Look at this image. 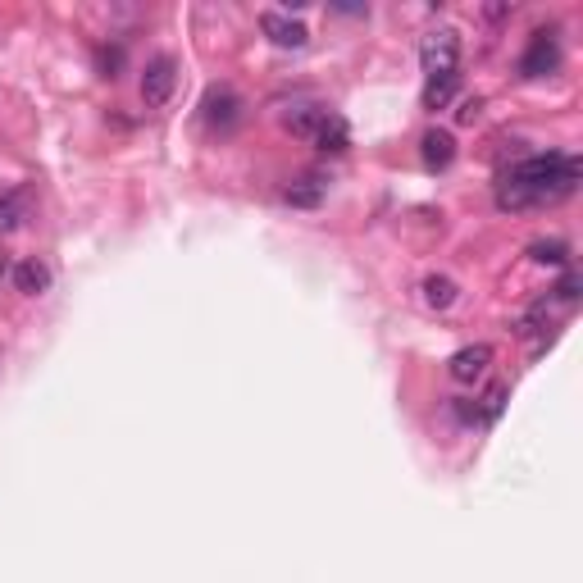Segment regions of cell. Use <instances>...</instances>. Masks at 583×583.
Segmentation results:
<instances>
[{
	"label": "cell",
	"mask_w": 583,
	"mask_h": 583,
	"mask_svg": "<svg viewBox=\"0 0 583 583\" xmlns=\"http://www.w3.org/2000/svg\"><path fill=\"white\" fill-rule=\"evenodd\" d=\"M583 164L570 151H547V155H524L497 178V205L502 210H543L565 196H574Z\"/></svg>",
	"instance_id": "6da1fadb"
},
{
	"label": "cell",
	"mask_w": 583,
	"mask_h": 583,
	"mask_svg": "<svg viewBox=\"0 0 583 583\" xmlns=\"http://www.w3.org/2000/svg\"><path fill=\"white\" fill-rule=\"evenodd\" d=\"M420 64L429 78H442V73H461V32L456 28H433L424 32L420 41Z\"/></svg>",
	"instance_id": "7a4b0ae2"
},
{
	"label": "cell",
	"mask_w": 583,
	"mask_h": 583,
	"mask_svg": "<svg viewBox=\"0 0 583 583\" xmlns=\"http://www.w3.org/2000/svg\"><path fill=\"white\" fill-rule=\"evenodd\" d=\"M556 69H561V41H556L552 28H538L520 55V73L524 78H547V73H556Z\"/></svg>",
	"instance_id": "3957f363"
},
{
	"label": "cell",
	"mask_w": 583,
	"mask_h": 583,
	"mask_svg": "<svg viewBox=\"0 0 583 583\" xmlns=\"http://www.w3.org/2000/svg\"><path fill=\"white\" fill-rule=\"evenodd\" d=\"M174 87H178L174 55H155V60L146 64V73H142V105L146 110H164L169 96H174Z\"/></svg>",
	"instance_id": "277c9868"
},
{
	"label": "cell",
	"mask_w": 583,
	"mask_h": 583,
	"mask_svg": "<svg viewBox=\"0 0 583 583\" xmlns=\"http://www.w3.org/2000/svg\"><path fill=\"white\" fill-rule=\"evenodd\" d=\"M488 365H492V347L488 342H474V347H461L447 360V374H451V383L470 388V383H479L488 374Z\"/></svg>",
	"instance_id": "5b68a950"
},
{
	"label": "cell",
	"mask_w": 583,
	"mask_h": 583,
	"mask_svg": "<svg viewBox=\"0 0 583 583\" xmlns=\"http://www.w3.org/2000/svg\"><path fill=\"white\" fill-rule=\"evenodd\" d=\"M328 114H333V110H324V105L297 101V105H287V110H283V128H287L292 137H301V142L315 146V137H319V128H324Z\"/></svg>",
	"instance_id": "8992f818"
},
{
	"label": "cell",
	"mask_w": 583,
	"mask_h": 583,
	"mask_svg": "<svg viewBox=\"0 0 583 583\" xmlns=\"http://www.w3.org/2000/svg\"><path fill=\"white\" fill-rule=\"evenodd\" d=\"M260 28H265V37L274 41V46H283V51H301V46L310 41L306 23H301V19H287V14H278V10L260 14Z\"/></svg>",
	"instance_id": "52a82bcc"
},
{
	"label": "cell",
	"mask_w": 583,
	"mask_h": 583,
	"mask_svg": "<svg viewBox=\"0 0 583 583\" xmlns=\"http://www.w3.org/2000/svg\"><path fill=\"white\" fill-rule=\"evenodd\" d=\"M324 196H328V178L324 174H301V178H292V183L283 187V201L297 205V210H315Z\"/></svg>",
	"instance_id": "ba28073f"
},
{
	"label": "cell",
	"mask_w": 583,
	"mask_h": 583,
	"mask_svg": "<svg viewBox=\"0 0 583 583\" xmlns=\"http://www.w3.org/2000/svg\"><path fill=\"white\" fill-rule=\"evenodd\" d=\"M420 146H424V164H429L433 174L451 169V160H456V137H451L447 128H429Z\"/></svg>",
	"instance_id": "9c48e42d"
},
{
	"label": "cell",
	"mask_w": 583,
	"mask_h": 583,
	"mask_svg": "<svg viewBox=\"0 0 583 583\" xmlns=\"http://www.w3.org/2000/svg\"><path fill=\"white\" fill-rule=\"evenodd\" d=\"M14 287H19L23 297H41V292L51 287V265L37 256L19 260V265H14Z\"/></svg>",
	"instance_id": "30bf717a"
},
{
	"label": "cell",
	"mask_w": 583,
	"mask_h": 583,
	"mask_svg": "<svg viewBox=\"0 0 583 583\" xmlns=\"http://www.w3.org/2000/svg\"><path fill=\"white\" fill-rule=\"evenodd\" d=\"M237 110H242V101H237L228 87H215V92L205 96V123H210V128H233Z\"/></svg>",
	"instance_id": "8fae6325"
},
{
	"label": "cell",
	"mask_w": 583,
	"mask_h": 583,
	"mask_svg": "<svg viewBox=\"0 0 583 583\" xmlns=\"http://www.w3.org/2000/svg\"><path fill=\"white\" fill-rule=\"evenodd\" d=\"M420 292H424V306H429V310H451V306H456V297H461L456 278H447V274H429L420 283Z\"/></svg>",
	"instance_id": "7c38bea8"
},
{
	"label": "cell",
	"mask_w": 583,
	"mask_h": 583,
	"mask_svg": "<svg viewBox=\"0 0 583 583\" xmlns=\"http://www.w3.org/2000/svg\"><path fill=\"white\" fill-rule=\"evenodd\" d=\"M315 146H319V151H328V155H342V151H347V146H351L347 119H342V114H328L324 128H319V137H315Z\"/></svg>",
	"instance_id": "4fadbf2b"
},
{
	"label": "cell",
	"mask_w": 583,
	"mask_h": 583,
	"mask_svg": "<svg viewBox=\"0 0 583 583\" xmlns=\"http://www.w3.org/2000/svg\"><path fill=\"white\" fill-rule=\"evenodd\" d=\"M461 87V73H442V78H424V110H447V101Z\"/></svg>",
	"instance_id": "5bb4252c"
},
{
	"label": "cell",
	"mask_w": 583,
	"mask_h": 583,
	"mask_svg": "<svg viewBox=\"0 0 583 583\" xmlns=\"http://www.w3.org/2000/svg\"><path fill=\"white\" fill-rule=\"evenodd\" d=\"M23 219H28L23 192H0V237H10L14 228H23Z\"/></svg>",
	"instance_id": "9a60e30c"
},
{
	"label": "cell",
	"mask_w": 583,
	"mask_h": 583,
	"mask_svg": "<svg viewBox=\"0 0 583 583\" xmlns=\"http://www.w3.org/2000/svg\"><path fill=\"white\" fill-rule=\"evenodd\" d=\"M506 397H511V392H506V383H497V388L483 392V397H479V429L497 424V415L506 410Z\"/></svg>",
	"instance_id": "2e32d148"
},
{
	"label": "cell",
	"mask_w": 583,
	"mask_h": 583,
	"mask_svg": "<svg viewBox=\"0 0 583 583\" xmlns=\"http://www.w3.org/2000/svg\"><path fill=\"white\" fill-rule=\"evenodd\" d=\"M529 256L538 260V265H570V246H565L561 237H552V242H533Z\"/></svg>",
	"instance_id": "e0dca14e"
},
{
	"label": "cell",
	"mask_w": 583,
	"mask_h": 583,
	"mask_svg": "<svg viewBox=\"0 0 583 583\" xmlns=\"http://www.w3.org/2000/svg\"><path fill=\"white\" fill-rule=\"evenodd\" d=\"M552 292H556V301H561V306H574V301H579V274H574V269H565V278L552 287Z\"/></svg>",
	"instance_id": "ac0fdd59"
},
{
	"label": "cell",
	"mask_w": 583,
	"mask_h": 583,
	"mask_svg": "<svg viewBox=\"0 0 583 583\" xmlns=\"http://www.w3.org/2000/svg\"><path fill=\"white\" fill-rule=\"evenodd\" d=\"M119 60H123V51H101V69H105V78H114Z\"/></svg>",
	"instance_id": "d6986e66"
},
{
	"label": "cell",
	"mask_w": 583,
	"mask_h": 583,
	"mask_svg": "<svg viewBox=\"0 0 583 583\" xmlns=\"http://www.w3.org/2000/svg\"><path fill=\"white\" fill-rule=\"evenodd\" d=\"M479 105H483V101H465L456 119H461V123H474V119H479Z\"/></svg>",
	"instance_id": "ffe728a7"
}]
</instances>
